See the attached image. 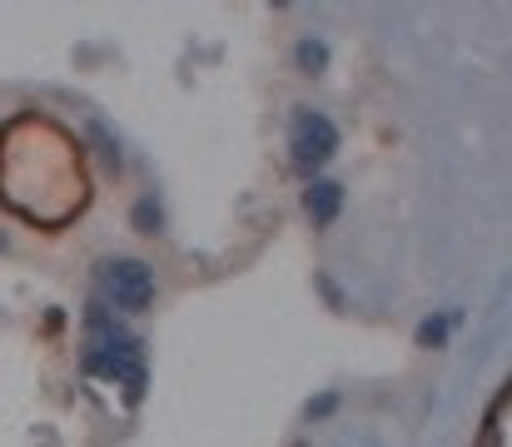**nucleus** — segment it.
<instances>
[{
    "instance_id": "1",
    "label": "nucleus",
    "mask_w": 512,
    "mask_h": 447,
    "mask_svg": "<svg viewBox=\"0 0 512 447\" xmlns=\"http://www.w3.org/2000/svg\"><path fill=\"white\" fill-rule=\"evenodd\" d=\"M0 194L35 224H65L85 204V169L75 145L45 120H25L0 140Z\"/></svg>"
},
{
    "instance_id": "2",
    "label": "nucleus",
    "mask_w": 512,
    "mask_h": 447,
    "mask_svg": "<svg viewBox=\"0 0 512 447\" xmlns=\"http://www.w3.org/2000/svg\"><path fill=\"white\" fill-rule=\"evenodd\" d=\"M85 373H90V378H125L135 393H140V373H145L140 343H135L125 328H115L110 313L95 308V303H90V353H85Z\"/></svg>"
},
{
    "instance_id": "3",
    "label": "nucleus",
    "mask_w": 512,
    "mask_h": 447,
    "mask_svg": "<svg viewBox=\"0 0 512 447\" xmlns=\"http://www.w3.org/2000/svg\"><path fill=\"white\" fill-rule=\"evenodd\" d=\"M100 289L105 298L120 308V313H145L150 308V298H155V269L145 264V259H105L100 264Z\"/></svg>"
},
{
    "instance_id": "4",
    "label": "nucleus",
    "mask_w": 512,
    "mask_h": 447,
    "mask_svg": "<svg viewBox=\"0 0 512 447\" xmlns=\"http://www.w3.org/2000/svg\"><path fill=\"white\" fill-rule=\"evenodd\" d=\"M334 145H339L334 120H324L319 110H299V120H294V169L314 174L334 154Z\"/></svg>"
},
{
    "instance_id": "5",
    "label": "nucleus",
    "mask_w": 512,
    "mask_h": 447,
    "mask_svg": "<svg viewBox=\"0 0 512 447\" xmlns=\"http://www.w3.org/2000/svg\"><path fill=\"white\" fill-rule=\"evenodd\" d=\"M339 199H343L339 184H334V179H319V184L309 189V214H314L319 224H329V219L339 214Z\"/></svg>"
},
{
    "instance_id": "6",
    "label": "nucleus",
    "mask_w": 512,
    "mask_h": 447,
    "mask_svg": "<svg viewBox=\"0 0 512 447\" xmlns=\"http://www.w3.org/2000/svg\"><path fill=\"white\" fill-rule=\"evenodd\" d=\"M448 323H453L448 313H438V318H428V328H423V343H443V338H448Z\"/></svg>"
},
{
    "instance_id": "7",
    "label": "nucleus",
    "mask_w": 512,
    "mask_h": 447,
    "mask_svg": "<svg viewBox=\"0 0 512 447\" xmlns=\"http://www.w3.org/2000/svg\"><path fill=\"white\" fill-rule=\"evenodd\" d=\"M299 55H304V65H309V70H319V65H324V45H319V40H304V50H299Z\"/></svg>"
}]
</instances>
